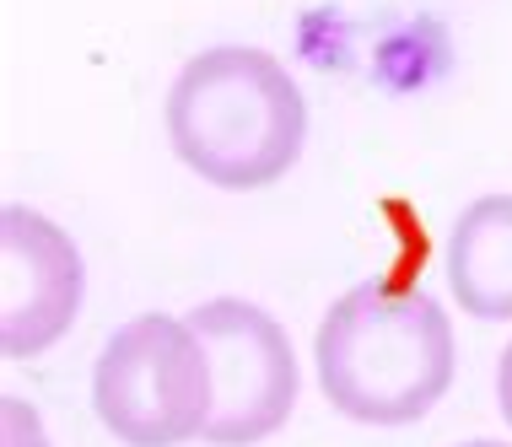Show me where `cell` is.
Segmentation results:
<instances>
[{
    "mask_svg": "<svg viewBox=\"0 0 512 447\" xmlns=\"http://www.w3.org/2000/svg\"><path fill=\"white\" fill-rule=\"evenodd\" d=\"M168 141L205 184L265 189L302 157L308 103L275 54L221 44L178 71L168 92Z\"/></svg>",
    "mask_w": 512,
    "mask_h": 447,
    "instance_id": "cell-1",
    "label": "cell"
},
{
    "mask_svg": "<svg viewBox=\"0 0 512 447\" xmlns=\"http://www.w3.org/2000/svg\"><path fill=\"white\" fill-rule=\"evenodd\" d=\"M318 383L362 426L421 421L453 383V324L426 291L356 286L324 313L313 340Z\"/></svg>",
    "mask_w": 512,
    "mask_h": 447,
    "instance_id": "cell-2",
    "label": "cell"
},
{
    "mask_svg": "<svg viewBox=\"0 0 512 447\" xmlns=\"http://www.w3.org/2000/svg\"><path fill=\"white\" fill-rule=\"evenodd\" d=\"M92 404L103 431H114L124 447H178L205 437L216 388L189 318L141 313L108 334L92 372Z\"/></svg>",
    "mask_w": 512,
    "mask_h": 447,
    "instance_id": "cell-3",
    "label": "cell"
},
{
    "mask_svg": "<svg viewBox=\"0 0 512 447\" xmlns=\"http://www.w3.org/2000/svg\"><path fill=\"white\" fill-rule=\"evenodd\" d=\"M189 329L200 334L205 361H211V421L205 442L211 447H254L270 431L286 426L297 404V361L292 340L265 307L243 297H216L189 313Z\"/></svg>",
    "mask_w": 512,
    "mask_h": 447,
    "instance_id": "cell-4",
    "label": "cell"
},
{
    "mask_svg": "<svg viewBox=\"0 0 512 447\" xmlns=\"http://www.w3.org/2000/svg\"><path fill=\"white\" fill-rule=\"evenodd\" d=\"M81 254L49 216L0 211V351L11 361L44 356L81 313Z\"/></svg>",
    "mask_w": 512,
    "mask_h": 447,
    "instance_id": "cell-5",
    "label": "cell"
},
{
    "mask_svg": "<svg viewBox=\"0 0 512 447\" xmlns=\"http://www.w3.org/2000/svg\"><path fill=\"white\" fill-rule=\"evenodd\" d=\"M448 286L469 318H512V194H486L453 221Z\"/></svg>",
    "mask_w": 512,
    "mask_h": 447,
    "instance_id": "cell-6",
    "label": "cell"
},
{
    "mask_svg": "<svg viewBox=\"0 0 512 447\" xmlns=\"http://www.w3.org/2000/svg\"><path fill=\"white\" fill-rule=\"evenodd\" d=\"M0 404H6V447H49V442H44V431H38V415L27 410L22 399H11V394H6Z\"/></svg>",
    "mask_w": 512,
    "mask_h": 447,
    "instance_id": "cell-7",
    "label": "cell"
},
{
    "mask_svg": "<svg viewBox=\"0 0 512 447\" xmlns=\"http://www.w3.org/2000/svg\"><path fill=\"white\" fill-rule=\"evenodd\" d=\"M496 404H502V415L512 426V345L502 351V367H496Z\"/></svg>",
    "mask_w": 512,
    "mask_h": 447,
    "instance_id": "cell-8",
    "label": "cell"
},
{
    "mask_svg": "<svg viewBox=\"0 0 512 447\" xmlns=\"http://www.w3.org/2000/svg\"><path fill=\"white\" fill-rule=\"evenodd\" d=\"M464 447H502V442H464Z\"/></svg>",
    "mask_w": 512,
    "mask_h": 447,
    "instance_id": "cell-9",
    "label": "cell"
}]
</instances>
